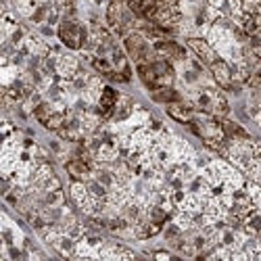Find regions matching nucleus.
I'll return each mask as SVG.
<instances>
[{
    "label": "nucleus",
    "mask_w": 261,
    "mask_h": 261,
    "mask_svg": "<svg viewBox=\"0 0 261 261\" xmlns=\"http://www.w3.org/2000/svg\"><path fill=\"white\" fill-rule=\"evenodd\" d=\"M48 148L53 150L55 155H61V153H65V150H63V146H61V142H59V140H50V142H48Z\"/></svg>",
    "instance_id": "6ab92c4d"
},
{
    "label": "nucleus",
    "mask_w": 261,
    "mask_h": 261,
    "mask_svg": "<svg viewBox=\"0 0 261 261\" xmlns=\"http://www.w3.org/2000/svg\"><path fill=\"white\" fill-rule=\"evenodd\" d=\"M57 38L61 40V44L69 50H82L88 44L90 38V25L82 23L80 19H63L57 25Z\"/></svg>",
    "instance_id": "f257e3e1"
},
{
    "label": "nucleus",
    "mask_w": 261,
    "mask_h": 261,
    "mask_svg": "<svg viewBox=\"0 0 261 261\" xmlns=\"http://www.w3.org/2000/svg\"><path fill=\"white\" fill-rule=\"evenodd\" d=\"M65 123H67V111H55L48 117V121L44 123V127L48 129V132H59Z\"/></svg>",
    "instance_id": "f8f14e48"
},
{
    "label": "nucleus",
    "mask_w": 261,
    "mask_h": 261,
    "mask_svg": "<svg viewBox=\"0 0 261 261\" xmlns=\"http://www.w3.org/2000/svg\"><path fill=\"white\" fill-rule=\"evenodd\" d=\"M230 113V105H228V98L217 90L213 94V105H211V115L217 117V119H222V117H228Z\"/></svg>",
    "instance_id": "9d476101"
},
{
    "label": "nucleus",
    "mask_w": 261,
    "mask_h": 261,
    "mask_svg": "<svg viewBox=\"0 0 261 261\" xmlns=\"http://www.w3.org/2000/svg\"><path fill=\"white\" fill-rule=\"evenodd\" d=\"M153 48L159 57L171 61V63H184L188 61V50L186 46H182L180 42L171 40V38H161V40H155L153 42Z\"/></svg>",
    "instance_id": "7ed1b4c3"
},
{
    "label": "nucleus",
    "mask_w": 261,
    "mask_h": 261,
    "mask_svg": "<svg viewBox=\"0 0 261 261\" xmlns=\"http://www.w3.org/2000/svg\"><path fill=\"white\" fill-rule=\"evenodd\" d=\"M136 73H138L140 82L144 84V88L148 92H153V90L159 88V77H157V73L153 69V63H138L136 65Z\"/></svg>",
    "instance_id": "6e6552de"
},
{
    "label": "nucleus",
    "mask_w": 261,
    "mask_h": 261,
    "mask_svg": "<svg viewBox=\"0 0 261 261\" xmlns=\"http://www.w3.org/2000/svg\"><path fill=\"white\" fill-rule=\"evenodd\" d=\"M82 69V61L75 55H61L57 65V77L61 80H73Z\"/></svg>",
    "instance_id": "0eeeda50"
},
{
    "label": "nucleus",
    "mask_w": 261,
    "mask_h": 261,
    "mask_svg": "<svg viewBox=\"0 0 261 261\" xmlns=\"http://www.w3.org/2000/svg\"><path fill=\"white\" fill-rule=\"evenodd\" d=\"M53 113H55V105H53L48 98H44V100H42V102L34 109V117H36L42 125H44V123L48 121V117H50Z\"/></svg>",
    "instance_id": "9b49d317"
},
{
    "label": "nucleus",
    "mask_w": 261,
    "mask_h": 261,
    "mask_svg": "<svg viewBox=\"0 0 261 261\" xmlns=\"http://www.w3.org/2000/svg\"><path fill=\"white\" fill-rule=\"evenodd\" d=\"M165 113L173 119V121H178V123H188L194 119V105L184 98L180 102H171V105H165Z\"/></svg>",
    "instance_id": "423d86ee"
},
{
    "label": "nucleus",
    "mask_w": 261,
    "mask_h": 261,
    "mask_svg": "<svg viewBox=\"0 0 261 261\" xmlns=\"http://www.w3.org/2000/svg\"><path fill=\"white\" fill-rule=\"evenodd\" d=\"M92 69H94L98 75L107 77L109 73L113 71V63H111V59H109V57H96V55H94V61H92Z\"/></svg>",
    "instance_id": "ddd939ff"
},
{
    "label": "nucleus",
    "mask_w": 261,
    "mask_h": 261,
    "mask_svg": "<svg viewBox=\"0 0 261 261\" xmlns=\"http://www.w3.org/2000/svg\"><path fill=\"white\" fill-rule=\"evenodd\" d=\"M38 34L44 36V38H53L57 34V30L53 25H48V23H42V25H38Z\"/></svg>",
    "instance_id": "f3484780"
},
{
    "label": "nucleus",
    "mask_w": 261,
    "mask_h": 261,
    "mask_svg": "<svg viewBox=\"0 0 261 261\" xmlns=\"http://www.w3.org/2000/svg\"><path fill=\"white\" fill-rule=\"evenodd\" d=\"M94 3H96V5H102V3H105V0H94Z\"/></svg>",
    "instance_id": "412c9836"
},
{
    "label": "nucleus",
    "mask_w": 261,
    "mask_h": 261,
    "mask_svg": "<svg viewBox=\"0 0 261 261\" xmlns=\"http://www.w3.org/2000/svg\"><path fill=\"white\" fill-rule=\"evenodd\" d=\"M209 73L213 77V82L217 84L220 90H228L232 86V65L226 61V59H217L215 63L209 65Z\"/></svg>",
    "instance_id": "39448f33"
},
{
    "label": "nucleus",
    "mask_w": 261,
    "mask_h": 261,
    "mask_svg": "<svg viewBox=\"0 0 261 261\" xmlns=\"http://www.w3.org/2000/svg\"><path fill=\"white\" fill-rule=\"evenodd\" d=\"M186 46L194 53V57L197 59H201L207 67L211 63H215L217 59H220V55H217V50L209 44V40L207 38H203V36H190L188 40H186Z\"/></svg>",
    "instance_id": "20e7f679"
},
{
    "label": "nucleus",
    "mask_w": 261,
    "mask_h": 261,
    "mask_svg": "<svg viewBox=\"0 0 261 261\" xmlns=\"http://www.w3.org/2000/svg\"><path fill=\"white\" fill-rule=\"evenodd\" d=\"M65 203H67V194L61 190H50V192H44V205L48 207H63Z\"/></svg>",
    "instance_id": "4468645a"
},
{
    "label": "nucleus",
    "mask_w": 261,
    "mask_h": 261,
    "mask_svg": "<svg viewBox=\"0 0 261 261\" xmlns=\"http://www.w3.org/2000/svg\"><path fill=\"white\" fill-rule=\"evenodd\" d=\"M150 100H155L159 105H171V102L184 100V94L180 90L173 88V86H161V88L150 92Z\"/></svg>",
    "instance_id": "1a4fd4ad"
},
{
    "label": "nucleus",
    "mask_w": 261,
    "mask_h": 261,
    "mask_svg": "<svg viewBox=\"0 0 261 261\" xmlns=\"http://www.w3.org/2000/svg\"><path fill=\"white\" fill-rule=\"evenodd\" d=\"M42 190L44 192H50V190H61V180H59V176L55 173V176H50L44 184H42Z\"/></svg>",
    "instance_id": "dca6fc26"
},
{
    "label": "nucleus",
    "mask_w": 261,
    "mask_h": 261,
    "mask_svg": "<svg viewBox=\"0 0 261 261\" xmlns=\"http://www.w3.org/2000/svg\"><path fill=\"white\" fill-rule=\"evenodd\" d=\"M123 50L127 53V57L132 59L136 65L138 63H153L159 55L155 53L153 48V42H150L144 34L140 32H129L125 38H123Z\"/></svg>",
    "instance_id": "f03ea898"
},
{
    "label": "nucleus",
    "mask_w": 261,
    "mask_h": 261,
    "mask_svg": "<svg viewBox=\"0 0 261 261\" xmlns=\"http://www.w3.org/2000/svg\"><path fill=\"white\" fill-rule=\"evenodd\" d=\"M207 5L213 7V9H217L220 13H224V9H226V5H228V0H207Z\"/></svg>",
    "instance_id": "a211bd4d"
},
{
    "label": "nucleus",
    "mask_w": 261,
    "mask_h": 261,
    "mask_svg": "<svg viewBox=\"0 0 261 261\" xmlns=\"http://www.w3.org/2000/svg\"><path fill=\"white\" fill-rule=\"evenodd\" d=\"M243 13L247 15H261V0H243Z\"/></svg>",
    "instance_id": "2eb2a0df"
},
{
    "label": "nucleus",
    "mask_w": 261,
    "mask_h": 261,
    "mask_svg": "<svg viewBox=\"0 0 261 261\" xmlns=\"http://www.w3.org/2000/svg\"><path fill=\"white\" fill-rule=\"evenodd\" d=\"M153 257L155 259H171L173 253H171V249L169 251H153Z\"/></svg>",
    "instance_id": "aec40b11"
}]
</instances>
